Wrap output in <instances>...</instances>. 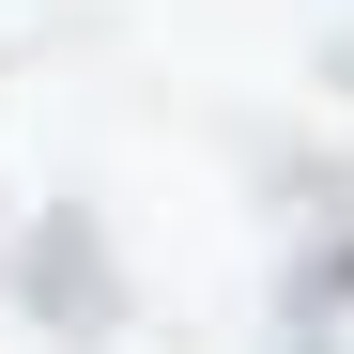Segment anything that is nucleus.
<instances>
[{
  "instance_id": "f257e3e1",
  "label": "nucleus",
  "mask_w": 354,
  "mask_h": 354,
  "mask_svg": "<svg viewBox=\"0 0 354 354\" xmlns=\"http://www.w3.org/2000/svg\"><path fill=\"white\" fill-rule=\"evenodd\" d=\"M31 308H46V324H108V308H124V292H108V247H93L77 216L31 247Z\"/></svg>"
},
{
  "instance_id": "f03ea898",
  "label": "nucleus",
  "mask_w": 354,
  "mask_h": 354,
  "mask_svg": "<svg viewBox=\"0 0 354 354\" xmlns=\"http://www.w3.org/2000/svg\"><path fill=\"white\" fill-rule=\"evenodd\" d=\"M354 308V247H308V262H292V324H339Z\"/></svg>"
}]
</instances>
